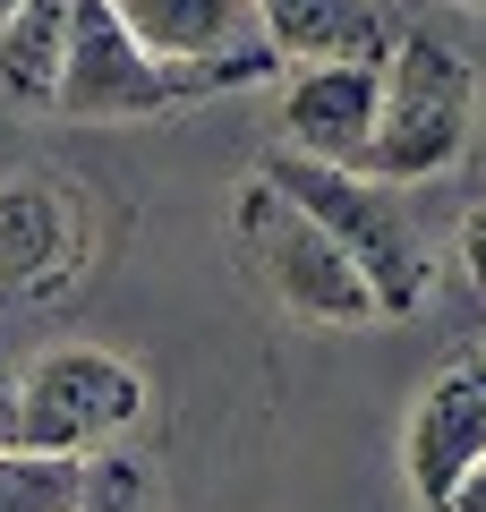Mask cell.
<instances>
[{"mask_svg": "<svg viewBox=\"0 0 486 512\" xmlns=\"http://www.w3.org/2000/svg\"><path fill=\"white\" fill-rule=\"evenodd\" d=\"M265 60H231V69H171V60L137 52L128 26L111 18V0H77V26H69V60H60V86L52 111L60 120H86V128H120V120H171V111L205 103V94H231V86H265Z\"/></svg>", "mask_w": 486, "mask_h": 512, "instance_id": "obj_2", "label": "cell"}, {"mask_svg": "<svg viewBox=\"0 0 486 512\" xmlns=\"http://www.w3.org/2000/svg\"><path fill=\"white\" fill-rule=\"evenodd\" d=\"M478 367H486V359H478Z\"/></svg>", "mask_w": 486, "mask_h": 512, "instance_id": "obj_18", "label": "cell"}, {"mask_svg": "<svg viewBox=\"0 0 486 512\" xmlns=\"http://www.w3.org/2000/svg\"><path fill=\"white\" fill-rule=\"evenodd\" d=\"M145 410H154L145 376L103 342H52L18 376V444H35V453L94 461L120 436H137Z\"/></svg>", "mask_w": 486, "mask_h": 512, "instance_id": "obj_5", "label": "cell"}, {"mask_svg": "<svg viewBox=\"0 0 486 512\" xmlns=\"http://www.w3.org/2000/svg\"><path fill=\"white\" fill-rule=\"evenodd\" d=\"M9 18H18V0H0V26H9Z\"/></svg>", "mask_w": 486, "mask_h": 512, "instance_id": "obj_16", "label": "cell"}, {"mask_svg": "<svg viewBox=\"0 0 486 512\" xmlns=\"http://www.w3.org/2000/svg\"><path fill=\"white\" fill-rule=\"evenodd\" d=\"M461 274H469V291L486 299V205L461 214Z\"/></svg>", "mask_w": 486, "mask_h": 512, "instance_id": "obj_13", "label": "cell"}, {"mask_svg": "<svg viewBox=\"0 0 486 512\" xmlns=\"http://www.w3.org/2000/svg\"><path fill=\"white\" fill-rule=\"evenodd\" d=\"M231 239H239V256H248L256 291H265L290 325H316V333H367V325H384V308H376V291H367V274L299 214V205L282 197V188L265 180V171L239 188Z\"/></svg>", "mask_w": 486, "mask_h": 512, "instance_id": "obj_4", "label": "cell"}, {"mask_svg": "<svg viewBox=\"0 0 486 512\" xmlns=\"http://www.w3.org/2000/svg\"><path fill=\"white\" fill-rule=\"evenodd\" d=\"M444 9H486V0H444Z\"/></svg>", "mask_w": 486, "mask_h": 512, "instance_id": "obj_17", "label": "cell"}, {"mask_svg": "<svg viewBox=\"0 0 486 512\" xmlns=\"http://www.w3.org/2000/svg\"><path fill=\"white\" fill-rule=\"evenodd\" d=\"M273 60H384L393 18L384 0H256Z\"/></svg>", "mask_w": 486, "mask_h": 512, "instance_id": "obj_10", "label": "cell"}, {"mask_svg": "<svg viewBox=\"0 0 486 512\" xmlns=\"http://www.w3.org/2000/svg\"><path fill=\"white\" fill-rule=\"evenodd\" d=\"M111 18L128 26V43L171 69H231V60H265L282 69L256 26V0H111Z\"/></svg>", "mask_w": 486, "mask_h": 512, "instance_id": "obj_8", "label": "cell"}, {"mask_svg": "<svg viewBox=\"0 0 486 512\" xmlns=\"http://www.w3.org/2000/svg\"><path fill=\"white\" fill-rule=\"evenodd\" d=\"M94 487V461L35 453V444H0V512H77Z\"/></svg>", "mask_w": 486, "mask_h": 512, "instance_id": "obj_12", "label": "cell"}, {"mask_svg": "<svg viewBox=\"0 0 486 512\" xmlns=\"http://www.w3.org/2000/svg\"><path fill=\"white\" fill-rule=\"evenodd\" d=\"M69 26H77V0H18V18L0 26V94L9 103L52 111L60 60H69Z\"/></svg>", "mask_w": 486, "mask_h": 512, "instance_id": "obj_11", "label": "cell"}, {"mask_svg": "<svg viewBox=\"0 0 486 512\" xmlns=\"http://www.w3.org/2000/svg\"><path fill=\"white\" fill-rule=\"evenodd\" d=\"M0 444H18V384H0Z\"/></svg>", "mask_w": 486, "mask_h": 512, "instance_id": "obj_15", "label": "cell"}, {"mask_svg": "<svg viewBox=\"0 0 486 512\" xmlns=\"http://www.w3.org/2000/svg\"><path fill=\"white\" fill-rule=\"evenodd\" d=\"M77 265H86V214L69 205V188L43 171L0 180V299H52Z\"/></svg>", "mask_w": 486, "mask_h": 512, "instance_id": "obj_7", "label": "cell"}, {"mask_svg": "<svg viewBox=\"0 0 486 512\" xmlns=\"http://www.w3.org/2000/svg\"><path fill=\"white\" fill-rule=\"evenodd\" d=\"M435 512H486V461H469V470L452 478V495H444Z\"/></svg>", "mask_w": 486, "mask_h": 512, "instance_id": "obj_14", "label": "cell"}, {"mask_svg": "<svg viewBox=\"0 0 486 512\" xmlns=\"http://www.w3.org/2000/svg\"><path fill=\"white\" fill-rule=\"evenodd\" d=\"M265 180L367 274V291H376L384 316H418L427 308L435 256H427V231L410 222V205H401V188H376V180L333 171V163H299V154H273Z\"/></svg>", "mask_w": 486, "mask_h": 512, "instance_id": "obj_3", "label": "cell"}, {"mask_svg": "<svg viewBox=\"0 0 486 512\" xmlns=\"http://www.w3.org/2000/svg\"><path fill=\"white\" fill-rule=\"evenodd\" d=\"M469 137H478V69H469V52H452L435 35H393L359 180L427 188L469 154Z\"/></svg>", "mask_w": 486, "mask_h": 512, "instance_id": "obj_1", "label": "cell"}, {"mask_svg": "<svg viewBox=\"0 0 486 512\" xmlns=\"http://www.w3.org/2000/svg\"><path fill=\"white\" fill-rule=\"evenodd\" d=\"M469 461H486V367L452 359L444 376H427V393H418V410H410L401 470H410V495L435 512Z\"/></svg>", "mask_w": 486, "mask_h": 512, "instance_id": "obj_9", "label": "cell"}, {"mask_svg": "<svg viewBox=\"0 0 486 512\" xmlns=\"http://www.w3.org/2000/svg\"><path fill=\"white\" fill-rule=\"evenodd\" d=\"M376 94H384V60H299V77L282 86V154L359 171Z\"/></svg>", "mask_w": 486, "mask_h": 512, "instance_id": "obj_6", "label": "cell"}]
</instances>
